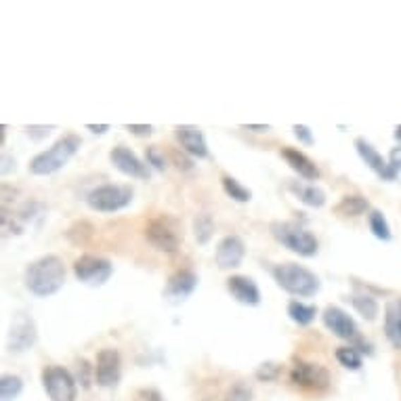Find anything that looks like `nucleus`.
Returning a JSON list of instances; mask_svg holds the SVG:
<instances>
[{"instance_id": "9", "label": "nucleus", "mask_w": 401, "mask_h": 401, "mask_svg": "<svg viewBox=\"0 0 401 401\" xmlns=\"http://www.w3.org/2000/svg\"><path fill=\"white\" fill-rule=\"evenodd\" d=\"M122 378V355L118 349H101L95 364V381L103 389H114Z\"/></svg>"}, {"instance_id": "41", "label": "nucleus", "mask_w": 401, "mask_h": 401, "mask_svg": "<svg viewBox=\"0 0 401 401\" xmlns=\"http://www.w3.org/2000/svg\"><path fill=\"white\" fill-rule=\"evenodd\" d=\"M86 131H90L95 135H105L109 131V124H86Z\"/></svg>"}, {"instance_id": "23", "label": "nucleus", "mask_w": 401, "mask_h": 401, "mask_svg": "<svg viewBox=\"0 0 401 401\" xmlns=\"http://www.w3.org/2000/svg\"><path fill=\"white\" fill-rule=\"evenodd\" d=\"M351 305H353V309L364 320L368 321H374L378 318V313H381V305H378V301L372 294H353L351 297Z\"/></svg>"}, {"instance_id": "11", "label": "nucleus", "mask_w": 401, "mask_h": 401, "mask_svg": "<svg viewBox=\"0 0 401 401\" xmlns=\"http://www.w3.org/2000/svg\"><path fill=\"white\" fill-rule=\"evenodd\" d=\"M198 282L200 280L191 269H179L168 277V282H166V286L162 290V297L170 305H181L196 292Z\"/></svg>"}, {"instance_id": "38", "label": "nucleus", "mask_w": 401, "mask_h": 401, "mask_svg": "<svg viewBox=\"0 0 401 401\" xmlns=\"http://www.w3.org/2000/svg\"><path fill=\"white\" fill-rule=\"evenodd\" d=\"M389 164H391V168L400 174L401 170V145L397 148H393L391 150V154H389Z\"/></svg>"}, {"instance_id": "20", "label": "nucleus", "mask_w": 401, "mask_h": 401, "mask_svg": "<svg viewBox=\"0 0 401 401\" xmlns=\"http://www.w3.org/2000/svg\"><path fill=\"white\" fill-rule=\"evenodd\" d=\"M385 336L395 349H401V299L385 307Z\"/></svg>"}, {"instance_id": "8", "label": "nucleus", "mask_w": 401, "mask_h": 401, "mask_svg": "<svg viewBox=\"0 0 401 401\" xmlns=\"http://www.w3.org/2000/svg\"><path fill=\"white\" fill-rule=\"evenodd\" d=\"M74 275L84 286L101 288L114 275V265H112V261H107L103 256L82 254L80 258H76V263H74Z\"/></svg>"}, {"instance_id": "21", "label": "nucleus", "mask_w": 401, "mask_h": 401, "mask_svg": "<svg viewBox=\"0 0 401 401\" xmlns=\"http://www.w3.org/2000/svg\"><path fill=\"white\" fill-rule=\"evenodd\" d=\"M288 189L305 204V206H311V208H321L325 204V191L318 187V185H305V183H297V181H290L288 183Z\"/></svg>"}, {"instance_id": "42", "label": "nucleus", "mask_w": 401, "mask_h": 401, "mask_svg": "<svg viewBox=\"0 0 401 401\" xmlns=\"http://www.w3.org/2000/svg\"><path fill=\"white\" fill-rule=\"evenodd\" d=\"M11 170H15V160H11L6 154L2 156V174H8Z\"/></svg>"}, {"instance_id": "14", "label": "nucleus", "mask_w": 401, "mask_h": 401, "mask_svg": "<svg viewBox=\"0 0 401 401\" xmlns=\"http://www.w3.org/2000/svg\"><path fill=\"white\" fill-rule=\"evenodd\" d=\"M109 162L114 164L116 170H120L122 174L131 176V179H141V181H148L150 179V168L148 164H143L141 158L131 152L126 145H116L112 152H109Z\"/></svg>"}, {"instance_id": "10", "label": "nucleus", "mask_w": 401, "mask_h": 401, "mask_svg": "<svg viewBox=\"0 0 401 401\" xmlns=\"http://www.w3.org/2000/svg\"><path fill=\"white\" fill-rule=\"evenodd\" d=\"M290 381L292 385L309 391H325L330 387V372L311 361H297L290 370Z\"/></svg>"}, {"instance_id": "32", "label": "nucleus", "mask_w": 401, "mask_h": 401, "mask_svg": "<svg viewBox=\"0 0 401 401\" xmlns=\"http://www.w3.org/2000/svg\"><path fill=\"white\" fill-rule=\"evenodd\" d=\"M145 160H148L150 166H154V168H156V170H160V172L166 170V158H164V154H162L156 145H152V148H148V150H145Z\"/></svg>"}, {"instance_id": "37", "label": "nucleus", "mask_w": 401, "mask_h": 401, "mask_svg": "<svg viewBox=\"0 0 401 401\" xmlns=\"http://www.w3.org/2000/svg\"><path fill=\"white\" fill-rule=\"evenodd\" d=\"M88 372H90V366H88V361H86V359H80V361H78V381H80L84 389H88V387H90V378L86 376Z\"/></svg>"}, {"instance_id": "30", "label": "nucleus", "mask_w": 401, "mask_h": 401, "mask_svg": "<svg viewBox=\"0 0 401 401\" xmlns=\"http://www.w3.org/2000/svg\"><path fill=\"white\" fill-rule=\"evenodd\" d=\"M282 374V368L273 361H267V364H261L254 372V376L261 381V383H273L277 381V376Z\"/></svg>"}, {"instance_id": "5", "label": "nucleus", "mask_w": 401, "mask_h": 401, "mask_svg": "<svg viewBox=\"0 0 401 401\" xmlns=\"http://www.w3.org/2000/svg\"><path fill=\"white\" fill-rule=\"evenodd\" d=\"M133 202V187L131 185H116V183H107V185H99L92 191H88L86 196V204L90 210L95 213H118L122 208H126Z\"/></svg>"}, {"instance_id": "18", "label": "nucleus", "mask_w": 401, "mask_h": 401, "mask_svg": "<svg viewBox=\"0 0 401 401\" xmlns=\"http://www.w3.org/2000/svg\"><path fill=\"white\" fill-rule=\"evenodd\" d=\"M227 290L240 305H246V307L261 305V290L256 282L248 275H232L227 280Z\"/></svg>"}, {"instance_id": "12", "label": "nucleus", "mask_w": 401, "mask_h": 401, "mask_svg": "<svg viewBox=\"0 0 401 401\" xmlns=\"http://www.w3.org/2000/svg\"><path fill=\"white\" fill-rule=\"evenodd\" d=\"M36 340H38V330H36L34 320L25 313H19L11 323L6 349L11 353H25L28 349H32L36 345Z\"/></svg>"}, {"instance_id": "28", "label": "nucleus", "mask_w": 401, "mask_h": 401, "mask_svg": "<svg viewBox=\"0 0 401 401\" xmlns=\"http://www.w3.org/2000/svg\"><path fill=\"white\" fill-rule=\"evenodd\" d=\"M336 361H338L342 368L353 370V372L361 370V366H364L361 353H359L355 347H340V349H336Z\"/></svg>"}, {"instance_id": "4", "label": "nucleus", "mask_w": 401, "mask_h": 401, "mask_svg": "<svg viewBox=\"0 0 401 401\" xmlns=\"http://www.w3.org/2000/svg\"><path fill=\"white\" fill-rule=\"evenodd\" d=\"M271 236L280 241L284 248H288L290 252L311 258L318 254L320 250V241L318 238L303 225L299 223H290V221H273L271 223Z\"/></svg>"}, {"instance_id": "25", "label": "nucleus", "mask_w": 401, "mask_h": 401, "mask_svg": "<svg viewBox=\"0 0 401 401\" xmlns=\"http://www.w3.org/2000/svg\"><path fill=\"white\" fill-rule=\"evenodd\" d=\"M215 236V221L208 213H198L193 217V238L198 244L206 246Z\"/></svg>"}, {"instance_id": "35", "label": "nucleus", "mask_w": 401, "mask_h": 401, "mask_svg": "<svg viewBox=\"0 0 401 401\" xmlns=\"http://www.w3.org/2000/svg\"><path fill=\"white\" fill-rule=\"evenodd\" d=\"M131 135L135 137H150L154 133V126L152 124H126L124 126Z\"/></svg>"}, {"instance_id": "13", "label": "nucleus", "mask_w": 401, "mask_h": 401, "mask_svg": "<svg viewBox=\"0 0 401 401\" xmlns=\"http://www.w3.org/2000/svg\"><path fill=\"white\" fill-rule=\"evenodd\" d=\"M321 320H323V325L340 340H357L359 338V328L355 320L340 307L336 305H328L321 313Z\"/></svg>"}, {"instance_id": "15", "label": "nucleus", "mask_w": 401, "mask_h": 401, "mask_svg": "<svg viewBox=\"0 0 401 401\" xmlns=\"http://www.w3.org/2000/svg\"><path fill=\"white\" fill-rule=\"evenodd\" d=\"M174 137H176L181 150L185 154H189L191 158H198V160L208 158V143H206V135L202 133V128H198L193 124H179V126H174Z\"/></svg>"}, {"instance_id": "2", "label": "nucleus", "mask_w": 401, "mask_h": 401, "mask_svg": "<svg viewBox=\"0 0 401 401\" xmlns=\"http://www.w3.org/2000/svg\"><path fill=\"white\" fill-rule=\"evenodd\" d=\"M275 284L292 294V297H299V299H309V297H316L320 292L321 282L320 277L303 267V265H297V263H282V265H275L273 271H271Z\"/></svg>"}, {"instance_id": "3", "label": "nucleus", "mask_w": 401, "mask_h": 401, "mask_svg": "<svg viewBox=\"0 0 401 401\" xmlns=\"http://www.w3.org/2000/svg\"><path fill=\"white\" fill-rule=\"evenodd\" d=\"M82 139L74 133L64 135L61 139H57L47 152L36 154L30 160V172L36 176H47V174H55L57 170H61L68 162L72 160L78 150H80Z\"/></svg>"}, {"instance_id": "24", "label": "nucleus", "mask_w": 401, "mask_h": 401, "mask_svg": "<svg viewBox=\"0 0 401 401\" xmlns=\"http://www.w3.org/2000/svg\"><path fill=\"white\" fill-rule=\"evenodd\" d=\"M288 316L297 325H311L318 318V307L301 303V301H290L288 303Z\"/></svg>"}, {"instance_id": "1", "label": "nucleus", "mask_w": 401, "mask_h": 401, "mask_svg": "<svg viewBox=\"0 0 401 401\" xmlns=\"http://www.w3.org/2000/svg\"><path fill=\"white\" fill-rule=\"evenodd\" d=\"M25 288L40 299L57 294L66 284V265L57 254H44L25 269Z\"/></svg>"}, {"instance_id": "27", "label": "nucleus", "mask_w": 401, "mask_h": 401, "mask_svg": "<svg viewBox=\"0 0 401 401\" xmlns=\"http://www.w3.org/2000/svg\"><path fill=\"white\" fill-rule=\"evenodd\" d=\"M368 223H370V232L376 240L381 241H391L393 234H391V225L387 221V217L381 210H372L368 215Z\"/></svg>"}, {"instance_id": "36", "label": "nucleus", "mask_w": 401, "mask_h": 401, "mask_svg": "<svg viewBox=\"0 0 401 401\" xmlns=\"http://www.w3.org/2000/svg\"><path fill=\"white\" fill-rule=\"evenodd\" d=\"M135 401H162V395L158 389H139L135 393Z\"/></svg>"}, {"instance_id": "34", "label": "nucleus", "mask_w": 401, "mask_h": 401, "mask_svg": "<svg viewBox=\"0 0 401 401\" xmlns=\"http://www.w3.org/2000/svg\"><path fill=\"white\" fill-rule=\"evenodd\" d=\"M53 128H55V126H36V124H32V126H28L25 131H28L30 139H34V141H42V139H47V137L51 135Z\"/></svg>"}, {"instance_id": "22", "label": "nucleus", "mask_w": 401, "mask_h": 401, "mask_svg": "<svg viewBox=\"0 0 401 401\" xmlns=\"http://www.w3.org/2000/svg\"><path fill=\"white\" fill-rule=\"evenodd\" d=\"M368 210H370V202L364 196H357V193L355 196H345L334 208V213L342 215V217H361Z\"/></svg>"}, {"instance_id": "6", "label": "nucleus", "mask_w": 401, "mask_h": 401, "mask_svg": "<svg viewBox=\"0 0 401 401\" xmlns=\"http://www.w3.org/2000/svg\"><path fill=\"white\" fill-rule=\"evenodd\" d=\"M145 240L160 252L174 254L181 248V241H183L181 225L174 217H168V215L156 217L145 227Z\"/></svg>"}, {"instance_id": "7", "label": "nucleus", "mask_w": 401, "mask_h": 401, "mask_svg": "<svg viewBox=\"0 0 401 401\" xmlns=\"http://www.w3.org/2000/svg\"><path fill=\"white\" fill-rule=\"evenodd\" d=\"M42 387L51 401H76V378L64 366H47L42 370Z\"/></svg>"}, {"instance_id": "31", "label": "nucleus", "mask_w": 401, "mask_h": 401, "mask_svg": "<svg viewBox=\"0 0 401 401\" xmlns=\"http://www.w3.org/2000/svg\"><path fill=\"white\" fill-rule=\"evenodd\" d=\"M223 401H252V389L246 383H236L234 387L227 389Z\"/></svg>"}, {"instance_id": "29", "label": "nucleus", "mask_w": 401, "mask_h": 401, "mask_svg": "<svg viewBox=\"0 0 401 401\" xmlns=\"http://www.w3.org/2000/svg\"><path fill=\"white\" fill-rule=\"evenodd\" d=\"M23 391V381L15 374H4L0 378V397L2 401H15Z\"/></svg>"}, {"instance_id": "40", "label": "nucleus", "mask_w": 401, "mask_h": 401, "mask_svg": "<svg viewBox=\"0 0 401 401\" xmlns=\"http://www.w3.org/2000/svg\"><path fill=\"white\" fill-rule=\"evenodd\" d=\"M241 128L244 131H252V133H267V131H271V126L269 124H241Z\"/></svg>"}, {"instance_id": "16", "label": "nucleus", "mask_w": 401, "mask_h": 401, "mask_svg": "<svg viewBox=\"0 0 401 401\" xmlns=\"http://www.w3.org/2000/svg\"><path fill=\"white\" fill-rule=\"evenodd\" d=\"M246 256V244L240 236L232 234L225 236L223 240L219 241L217 252H215V261L219 265V269L227 271V269H238Z\"/></svg>"}, {"instance_id": "39", "label": "nucleus", "mask_w": 401, "mask_h": 401, "mask_svg": "<svg viewBox=\"0 0 401 401\" xmlns=\"http://www.w3.org/2000/svg\"><path fill=\"white\" fill-rule=\"evenodd\" d=\"M172 158H174L176 166H179L181 170H191V168H193L191 160H187V158H179V154H176V152H172Z\"/></svg>"}, {"instance_id": "17", "label": "nucleus", "mask_w": 401, "mask_h": 401, "mask_svg": "<svg viewBox=\"0 0 401 401\" xmlns=\"http://www.w3.org/2000/svg\"><path fill=\"white\" fill-rule=\"evenodd\" d=\"M355 150H357V156L364 160V164H366L370 170H374L383 181H395V179H397V172L391 168L389 160H385L383 154H378L376 148H374L372 143H368L364 137H357V139H355Z\"/></svg>"}, {"instance_id": "33", "label": "nucleus", "mask_w": 401, "mask_h": 401, "mask_svg": "<svg viewBox=\"0 0 401 401\" xmlns=\"http://www.w3.org/2000/svg\"><path fill=\"white\" fill-rule=\"evenodd\" d=\"M292 131H294V137H297L303 145H313V143H316V137H313V133H311L309 126H305V124H294Z\"/></svg>"}, {"instance_id": "43", "label": "nucleus", "mask_w": 401, "mask_h": 401, "mask_svg": "<svg viewBox=\"0 0 401 401\" xmlns=\"http://www.w3.org/2000/svg\"><path fill=\"white\" fill-rule=\"evenodd\" d=\"M395 139H397V141H401V126H397V128H395Z\"/></svg>"}, {"instance_id": "19", "label": "nucleus", "mask_w": 401, "mask_h": 401, "mask_svg": "<svg viewBox=\"0 0 401 401\" xmlns=\"http://www.w3.org/2000/svg\"><path fill=\"white\" fill-rule=\"evenodd\" d=\"M280 156L286 160V164L301 176V179H305V181H318L320 179V168H318V164L311 160L307 154H303V152H299V150H294V148H284L282 152H280Z\"/></svg>"}, {"instance_id": "26", "label": "nucleus", "mask_w": 401, "mask_h": 401, "mask_svg": "<svg viewBox=\"0 0 401 401\" xmlns=\"http://www.w3.org/2000/svg\"><path fill=\"white\" fill-rule=\"evenodd\" d=\"M221 183H223V191H225L234 202H238V204H248V202L252 200V191H250L246 185H241L238 179L225 174V176L221 179Z\"/></svg>"}]
</instances>
